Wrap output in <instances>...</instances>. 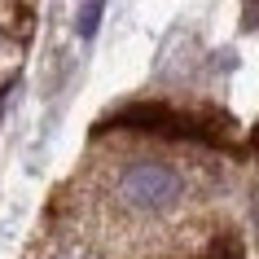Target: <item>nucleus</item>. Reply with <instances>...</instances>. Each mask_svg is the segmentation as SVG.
<instances>
[{
	"mask_svg": "<svg viewBox=\"0 0 259 259\" xmlns=\"http://www.w3.org/2000/svg\"><path fill=\"white\" fill-rule=\"evenodd\" d=\"M119 198L132 206V211L158 215V211H171V206L185 198V180H180L167 163L137 158V163H127L119 171Z\"/></svg>",
	"mask_w": 259,
	"mask_h": 259,
	"instance_id": "obj_1",
	"label": "nucleus"
},
{
	"mask_svg": "<svg viewBox=\"0 0 259 259\" xmlns=\"http://www.w3.org/2000/svg\"><path fill=\"white\" fill-rule=\"evenodd\" d=\"M101 14H106L101 5H79V9H75V31H79L83 40H93V35H97V27H101Z\"/></svg>",
	"mask_w": 259,
	"mask_h": 259,
	"instance_id": "obj_2",
	"label": "nucleus"
}]
</instances>
